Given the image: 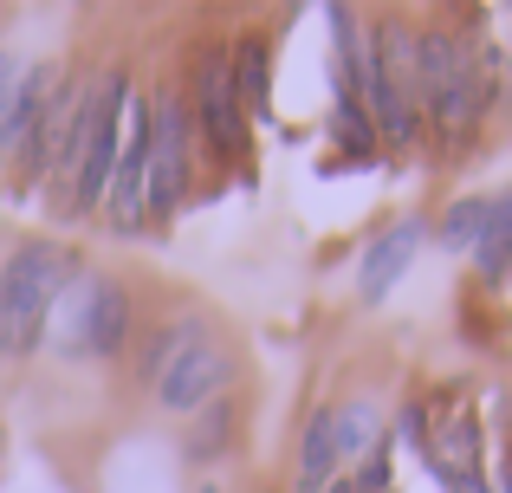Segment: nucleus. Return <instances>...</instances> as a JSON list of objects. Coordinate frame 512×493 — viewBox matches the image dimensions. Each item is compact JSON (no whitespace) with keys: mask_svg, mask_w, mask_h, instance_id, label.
<instances>
[{"mask_svg":"<svg viewBox=\"0 0 512 493\" xmlns=\"http://www.w3.org/2000/svg\"><path fill=\"white\" fill-rule=\"evenodd\" d=\"M338 137L350 143V150H370V124H363V104L357 98H338Z\"/></svg>","mask_w":512,"mask_h":493,"instance_id":"14","label":"nucleus"},{"mask_svg":"<svg viewBox=\"0 0 512 493\" xmlns=\"http://www.w3.org/2000/svg\"><path fill=\"white\" fill-rule=\"evenodd\" d=\"M415 78H422V98L435 111V124L448 137H467L487 104V78L474 72V52L461 33H422L415 39Z\"/></svg>","mask_w":512,"mask_h":493,"instance_id":"2","label":"nucleus"},{"mask_svg":"<svg viewBox=\"0 0 512 493\" xmlns=\"http://www.w3.org/2000/svg\"><path fill=\"white\" fill-rule=\"evenodd\" d=\"M65 279H72V266L46 241L20 247L0 266V357H33L46 344V325L65 299Z\"/></svg>","mask_w":512,"mask_h":493,"instance_id":"1","label":"nucleus"},{"mask_svg":"<svg viewBox=\"0 0 512 493\" xmlns=\"http://www.w3.org/2000/svg\"><path fill=\"white\" fill-rule=\"evenodd\" d=\"M163 351H156V364H150V377H156V396H163V409H201V403H214L221 396V383H227V351L208 338L201 325H175L169 338H156Z\"/></svg>","mask_w":512,"mask_h":493,"instance_id":"3","label":"nucleus"},{"mask_svg":"<svg viewBox=\"0 0 512 493\" xmlns=\"http://www.w3.org/2000/svg\"><path fill=\"white\" fill-rule=\"evenodd\" d=\"M65 351L78 357H117L130 338V299L111 279H85L78 292H65Z\"/></svg>","mask_w":512,"mask_h":493,"instance_id":"5","label":"nucleus"},{"mask_svg":"<svg viewBox=\"0 0 512 493\" xmlns=\"http://www.w3.org/2000/svg\"><path fill=\"white\" fill-rule=\"evenodd\" d=\"M234 98H240V111H266L273 104V59H266L260 39L234 46Z\"/></svg>","mask_w":512,"mask_h":493,"instance_id":"10","label":"nucleus"},{"mask_svg":"<svg viewBox=\"0 0 512 493\" xmlns=\"http://www.w3.org/2000/svg\"><path fill=\"white\" fill-rule=\"evenodd\" d=\"M325 493H357V481H331V487H325Z\"/></svg>","mask_w":512,"mask_h":493,"instance_id":"17","label":"nucleus"},{"mask_svg":"<svg viewBox=\"0 0 512 493\" xmlns=\"http://www.w3.org/2000/svg\"><path fill=\"white\" fill-rule=\"evenodd\" d=\"M331 474H338V416L318 409L312 429H305V448H299V493H325Z\"/></svg>","mask_w":512,"mask_h":493,"instance_id":"9","label":"nucleus"},{"mask_svg":"<svg viewBox=\"0 0 512 493\" xmlns=\"http://www.w3.org/2000/svg\"><path fill=\"white\" fill-rule=\"evenodd\" d=\"M201 493H221V487H201Z\"/></svg>","mask_w":512,"mask_h":493,"instance_id":"18","label":"nucleus"},{"mask_svg":"<svg viewBox=\"0 0 512 493\" xmlns=\"http://www.w3.org/2000/svg\"><path fill=\"white\" fill-rule=\"evenodd\" d=\"M195 111H201V137L221 156H234L240 130H247V111H240V98H234V59H227V52H214V59L201 65V104Z\"/></svg>","mask_w":512,"mask_h":493,"instance_id":"7","label":"nucleus"},{"mask_svg":"<svg viewBox=\"0 0 512 493\" xmlns=\"http://www.w3.org/2000/svg\"><path fill=\"white\" fill-rule=\"evenodd\" d=\"M13 85H20V72H13V59L0 52V143H7V130H13Z\"/></svg>","mask_w":512,"mask_h":493,"instance_id":"15","label":"nucleus"},{"mask_svg":"<svg viewBox=\"0 0 512 493\" xmlns=\"http://www.w3.org/2000/svg\"><path fill=\"white\" fill-rule=\"evenodd\" d=\"M124 111H130V85L124 78H104L98 91L85 98V124H78V195L72 208L85 215V208H98L104 195H111V176H117V150H124Z\"/></svg>","mask_w":512,"mask_h":493,"instance_id":"4","label":"nucleus"},{"mask_svg":"<svg viewBox=\"0 0 512 493\" xmlns=\"http://www.w3.org/2000/svg\"><path fill=\"white\" fill-rule=\"evenodd\" d=\"M338 416V461L363 455V448H376V409L370 403H350V409H331Z\"/></svg>","mask_w":512,"mask_h":493,"instance_id":"13","label":"nucleus"},{"mask_svg":"<svg viewBox=\"0 0 512 493\" xmlns=\"http://www.w3.org/2000/svg\"><path fill=\"white\" fill-rule=\"evenodd\" d=\"M474 260H480V279H506V266H512V189L500 195V202H493L487 234H480Z\"/></svg>","mask_w":512,"mask_h":493,"instance_id":"11","label":"nucleus"},{"mask_svg":"<svg viewBox=\"0 0 512 493\" xmlns=\"http://www.w3.org/2000/svg\"><path fill=\"white\" fill-rule=\"evenodd\" d=\"M448 487H454V493H487V481H480V474H448Z\"/></svg>","mask_w":512,"mask_h":493,"instance_id":"16","label":"nucleus"},{"mask_svg":"<svg viewBox=\"0 0 512 493\" xmlns=\"http://www.w3.org/2000/svg\"><path fill=\"white\" fill-rule=\"evenodd\" d=\"M415 247H422V221H396L383 241H370V253H363V273H357L363 299H389V286L409 273Z\"/></svg>","mask_w":512,"mask_h":493,"instance_id":"8","label":"nucleus"},{"mask_svg":"<svg viewBox=\"0 0 512 493\" xmlns=\"http://www.w3.org/2000/svg\"><path fill=\"white\" fill-rule=\"evenodd\" d=\"M487 215H493V202H454L448 215H441V247L448 253H474L480 234H487Z\"/></svg>","mask_w":512,"mask_h":493,"instance_id":"12","label":"nucleus"},{"mask_svg":"<svg viewBox=\"0 0 512 493\" xmlns=\"http://www.w3.org/2000/svg\"><path fill=\"white\" fill-rule=\"evenodd\" d=\"M188 111L175 98H163L150 111V215H169L188 189Z\"/></svg>","mask_w":512,"mask_h":493,"instance_id":"6","label":"nucleus"}]
</instances>
